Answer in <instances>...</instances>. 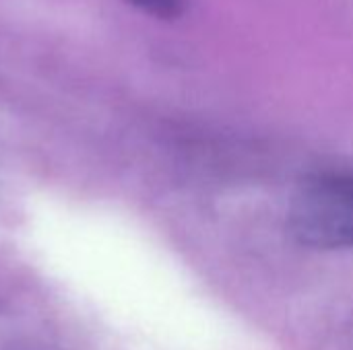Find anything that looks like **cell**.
<instances>
[{
  "instance_id": "cell-1",
  "label": "cell",
  "mask_w": 353,
  "mask_h": 350,
  "mask_svg": "<svg viewBox=\"0 0 353 350\" xmlns=\"http://www.w3.org/2000/svg\"><path fill=\"white\" fill-rule=\"evenodd\" d=\"M290 229L310 248H353V175H327L306 184L290 208Z\"/></svg>"
},
{
  "instance_id": "cell-2",
  "label": "cell",
  "mask_w": 353,
  "mask_h": 350,
  "mask_svg": "<svg viewBox=\"0 0 353 350\" xmlns=\"http://www.w3.org/2000/svg\"><path fill=\"white\" fill-rule=\"evenodd\" d=\"M147 14L157 19H176L184 12L186 0H126Z\"/></svg>"
}]
</instances>
